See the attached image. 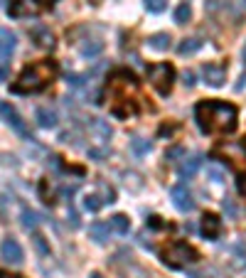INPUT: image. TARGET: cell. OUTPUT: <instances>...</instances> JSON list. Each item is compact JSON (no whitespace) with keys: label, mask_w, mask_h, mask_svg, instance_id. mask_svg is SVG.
<instances>
[{"label":"cell","mask_w":246,"mask_h":278,"mask_svg":"<svg viewBox=\"0 0 246 278\" xmlns=\"http://www.w3.org/2000/svg\"><path fill=\"white\" fill-rule=\"evenodd\" d=\"M197 116V125L202 133H232L236 128V106L227 104V101H202L194 109Z\"/></svg>","instance_id":"6da1fadb"},{"label":"cell","mask_w":246,"mask_h":278,"mask_svg":"<svg viewBox=\"0 0 246 278\" xmlns=\"http://www.w3.org/2000/svg\"><path fill=\"white\" fill-rule=\"evenodd\" d=\"M57 77V62L52 59H40V62H32L25 69L20 71L17 82L10 86V91L15 94H37L42 89H47L50 84L55 82Z\"/></svg>","instance_id":"7a4b0ae2"},{"label":"cell","mask_w":246,"mask_h":278,"mask_svg":"<svg viewBox=\"0 0 246 278\" xmlns=\"http://www.w3.org/2000/svg\"><path fill=\"white\" fill-rule=\"evenodd\" d=\"M197 259H200L197 251L192 249L187 241H173L163 251V261L167 266H173V268H182V266H187V264H194Z\"/></svg>","instance_id":"3957f363"},{"label":"cell","mask_w":246,"mask_h":278,"mask_svg":"<svg viewBox=\"0 0 246 278\" xmlns=\"http://www.w3.org/2000/svg\"><path fill=\"white\" fill-rule=\"evenodd\" d=\"M111 266L116 268V273H118L121 278H151V273H148L140 264H136V261L131 259L128 251L113 254V256H111Z\"/></svg>","instance_id":"277c9868"},{"label":"cell","mask_w":246,"mask_h":278,"mask_svg":"<svg viewBox=\"0 0 246 278\" xmlns=\"http://www.w3.org/2000/svg\"><path fill=\"white\" fill-rule=\"evenodd\" d=\"M148 82L155 91L160 94H170L173 89V82H175V69L167 64V62H160V64H153L148 67Z\"/></svg>","instance_id":"5b68a950"},{"label":"cell","mask_w":246,"mask_h":278,"mask_svg":"<svg viewBox=\"0 0 246 278\" xmlns=\"http://www.w3.org/2000/svg\"><path fill=\"white\" fill-rule=\"evenodd\" d=\"M0 116L5 118V123L13 128L15 133H20L22 138H28V140H32V133H30V128L25 125V121H22V116L15 111V106H10L8 101H0Z\"/></svg>","instance_id":"8992f818"},{"label":"cell","mask_w":246,"mask_h":278,"mask_svg":"<svg viewBox=\"0 0 246 278\" xmlns=\"http://www.w3.org/2000/svg\"><path fill=\"white\" fill-rule=\"evenodd\" d=\"M47 8L44 0H13L8 13L10 17H30V15H40Z\"/></svg>","instance_id":"52a82bcc"},{"label":"cell","mask_w":246,"mask_h":278,"mask_svg":"<svg viewBox=\"0 0 246 278\" xmlns=\"http://www.w3.org/2000/svg\"><path fill=\"white\" fill-rule=\"evenodd\" d=\"M0 256H3V261H8V264H13V266H20L22 259H25L22 246H20L17 239H13V237L3 239V244H0Z\"/></svg>","instance_id":"ba28073f"},{"label":"cell","mask_w":246,"mask_h":278,"mask_svg":"<svg viewBox=\"0 0 246 278\" xmlns=\"http://www.w3.org/2000/svg\"><path fill=\"white\" fill-rule=\"evenodd\" d=\"M202 77H205V82L209 84V86L219 89L222 84L227 82V67L219 64V62H207L205 67H202Z\"/></svg>","instance_id":"9c48e42d"},{"label":"cell","mask_w":246,"mask_h":278,"mask_svg":"<svg viewBox=\"0 0 246 278\" xmlns=\"http://www.w3.org/2000/svg\"><path fill=\"white\" fill-rule=\"evenodd\" d=\"M173 205L180 209V212H192L194 209V199H192V195L187 192V187L185 185H178V187H173Z\"/></svg>","instance_id":"30bf717a"},{"label":"cell","mask_w":246,"mask_h":278,"mask_svg":"<svg viewBox=\"0 0 246 278\" xmlns=\"http://www.w3.org/2000/svg\"><path fill=\"white\" fill-rule=\"evenodd\" d=\"M219 153H224L232 163H236V165H244L246 163V143H224V145L219 148Z\"/></svg>","instance_id":"8fae6325"},{"label":"cell","mask_w":246,"mask_h":278,"mask_svg":"<svg viewBox=\"0 0 246 278\" xmlns=\"http://www.w3.org/2000/svg\"><path fill=\"white\" fill-rule=\"evenodd\" d=\"M15 44H17L15 32H10L8 28H0V59H8V57L13 55Z\"/></svg>","instance_id":"7c38bea8"},{"label":"cell","mask_w":246,"mask_h":278,"mask_svg":"<svg viewBox=\"0 0 246 278\" xmlns=\"http://www.w3.org/2000/svg\"><path fill=\"white\" fill-rule=\"evenodd\" d=\"M32 42H35L37 47H42V49H52V47H55V35L50 32V28L40 25V28L32 30Z\"/></svg>","instance_id":"4fadbf2b"},{"label":"cell","mask_w":246,"mask_h":278,"mask_svg":"<svg viewBox=\"0 0 246 278\" xmlns=\"http://www.w3.org/2000/svg\"><path fill=\"white\" fill-rule=\"evenodd\" d=\"M202 234L207 239H217L222 234V219L217 214H205L202 217Z\"/></svg>","instance_id":"5bb4252c"},{"label":"cell","mask_w":246,"mask_h":278,"mask_svg":"<svg viewBox=\"0 0 246 278\" xmlns=\"http://www.w3.org/2000/svg\"><path fill=\"white\" fill-rule=\"evenodd\" d=\"M202 160H205L202 155H192L190 160H185V163L180 165V178H182V180H190V178H194V175H197V170L202 167Z\"/></svg>","instance_id":"9a60e30c"},{"label":"cell","mask_w":246,"mask_h":278,"mask_svg":"<svg viewBox=\"0 0 246 278\" xmlns=\"http://www.w3.org/2000/svg\"><path fill=\"white\" fill-rule=\"evenodd\" d=\"M35 121L40 128H55L57 125V113L50 109V106H40L37 111H35Z\"/></svg>","instance_id":"2e32d148"},{"label":"cell","mask_w":246,"mask_h":278,"mask_svg":"<svg viewBox=\"0 0 246 278\" xmlns=\"http://www.w3.org/2000/svg\"><path fill=\"white\" fill-rule=\"evenodd\" d=\"M89 237L94 239L96 244H106L111 237V226L104 222H94L91 226H89Z\"/></svg>","instance_id":"e0dca14e"},{"label":"cell","mask_w":246,"mask_h":278,"mask_svg":"<svg viewBox=\"0 0 246 278\" xmlns=\"http://www.w3.org/2000/svg\"><path fill=\"white\" fill-rule=\"evenodd\" d=\"M170 42L173 40H170L167 32H155L151 40H148V44H151L155 52H167V49H170Z\"/></svg>","instance_id":"ac0fdd59"},{"label":"cell","mask_w":246,"mask_h":278,"mask_svg":"<svg viewBox=\"0 0 246 278\" xmlns=\"http://www.w3.org/2000/svg\"><path fill=\"white\" fill-rule=\"evenodd\" d=\"M96 197L101 199V205H113L116 202V192H113V187L106 185V182H99L96 185Z\"/></svg>","instance_id":"d6986e66"},{"label":"cell","mask_w":246,"mask_h":278,"mask_svg":"<svg viewBox=\"0 0 246 278\" xmlns=\"http://www.w3.org/2000/svg\"><path fill=\"white\" fill-rule=\"evenodd\" d=\"M202 47V42L197 40V37H185V40L178 44V55L180 57H187V55H194L197 49Z\"/></svg>","instance_id":"ffe728a7"},{"label":"cell","mask_w":246,"mask_h":278,"mask_svg":"<svg viewBox=\"0 0 246 278\" xmlns=\"http://www.w3.org/2000/svg\"><path fill=\"white\" fill-rule=\"evenodd\" d=\"M101 52H104V42L101 40H89L86 44H82V57H86V59H94Z\"/></svg>","instance_id":"44dd1931"},{"label":"cell","mask_w":246,"mask_h":278,"mask_svg":"<svg viewBox=\"0 0 246 278\" xmlns=\"http://www.w3.org/2000/svg\"><path fill=\"white\" fill-rule=\"evenodd\" d=\"M109 226L113 232H118V234H128V229H131V222H128V217L126 214H113L109 219Z\"/></svg>","instance_id":"7402d4cb"},{"label":"cell","mask_w":246,"mask_h":278,"mask_svg":"<svg viewBox=\"0 0 246 278\" xmlns=\"http://www.w3.org/2000/svg\"><path fill=\"white\" fill-rule=\"evenodd\" d=\"M89 121H91V128L99 133L101 140H109L111 136H113V131H111V125L106 123V121H101V118H89Z\"/></svg>","instance_id":"603a6c76"},{"label":"cell","mask_w":246,"mask_h":278,"mask_svg":"<svg viewBox=\"0 0 246 278\" xmlns=\"http://www.w3.org/2000/svg\"><path fill=\"white\" fill-rule=\"evenodd\" d=\"M190 17H192V8L187 3H180L178 10H175V22H178V25H187Z\"/></svg>","instance_id":"cb8c5ba5"},{"label":"cell","mask_w":246,"mask_h":278,"mask_svg":"<svg viewBox=\"0 0 246 278\" xmlns=\"http://www.w3.org/2000/svg\"><path fill=\"white\" fill-rule=\"evenodd\" d=\"M222 209H224V214H227L229 219H239V214H241L239 205L234 202L232 197H224V202H222Z\"/></svg>","instance_id":"d4e9b609"},{"label":"cell","mask_w":246,"mask_h":278,"mask_svg":"<svg viewBox=\"0 0 246 278\" xmlns=\"http://www.w3.org/2000/svg\"><path fill=\"white\" fill-rule=\"evenodd\" d=\"M131 148H133V153L136 155H145V153H151V148H153V143L151 140H145V138H133L131 140Z\"/></svg>","instance_id":"484cf974"},{"label":"cell","mask_w":246,"mask_h":278,"mask_svg":"<svg viewBox=\"0 0 246 278\" xmlns=\"http://www.w3.org/2000/svg\"><path fill=\"white\" fill-rule=\"evenodd\" d=\"M123 182H126V187L133 190V192H138V190L143 187V180H140L138 172H123Z\"/></svg>","instance_id":"4316f807"},{"label":"cell","mask_w":246,"mask_h":278,"mask_svg":"<svg viewBox=\"0 0 246 278\" xmlns=\"http://www.w3.org/2000/svg\"><path fill=\"white\" fill-rule=\"evenodd\" d=\"M32 244H35V249H37V254H40V256H50V244L44 241V237H42V234H37V232H35V234H32Z\"/></svg>","instance_id":"83f0119b"},{"label":"cell","mask_w":246,"mask_h":278,"mask_svg":"<svg viewBox=\"0 0 246 278\" xmlns=\"http://www.w3.org/2000/svg\"><path fill=\"white\" fill-rule=\"evenodd\" d=\"M37 222H40L37 212H32V209H22V226H25V229H35Z\"/></svg>","instance_id":"f1b7e54d"},{"label":"cell","mask_w":246,"mask_h":278,"mask_svg":"<svg viewBox=\"0 0 246 278\" xmlns=\"http://www.w3.org/2000/svg\"><path fill=\"white\" fill-rule=\"evenodd\" d=\"M101 207H104V205H101V199L96 197V192L84 197V209H89V212H99Z\"/></svg>","instance_id":"f546056e"},{"label":"cell","mask_w":246,"mask_h":278,"mask_svg":"<svg viewBox=\"0 0 246 278\" xmlns=\"http://www.w3.org/2000/svg\"><path fill=\"white\" fill-rule=\"evenodd\" d=\"M185 145H173V148H167V153H165V160H180V158H185Z\"/></svg>","instance_id":"4dcf8cb0"},{"label":"cell","mask_w":246,"mask_h":278,"mask_svg":"<svg viewBox=\"0 0 246 278\" xmlns=\"http://www.w3.org/2000/svg\"><path fill=\"white\" fill-rule=\"evenodd\" d=\"M143 3H145L148 13H163L167 8V0H143Z\"/></svg>","instance_id":"1f68e13d"},{"label":"cell","mask_w":246,"mask_h":278,"mask_svg":"<svg viewBox=\"0 0 246 278\" xmlns=\"http://www.w3.org/2000/svg\"><path fill=\"white\" fill-rule=\"evenodd\" d=\"M207 178H209L212 182H222L224 180V170L217 167V165H207Z\"/></svg>","instance_id":"d6a6232c"},{"label":"cell","mask_w":246,"mask_h":278,"mask_svg":"<svg viewBox=\"0 0 246 278\" xmlns=\"http://www.w3.org/2000/svg\"><path fill=\"white\" fill-rule=\"evenodd\" d=\"M67 217H69V224L77 229V226H79V214L74 212V207H71V205H69V209H67Z\"/></svg>","instance_id":"836d02e7"},{"label":"cell","mask_w":246,"mask_h":278,"mask_svg":"<svg viewBox=\"0 0 246 278\" xmlns=\"http://www.w3.org/2000/svg\"><path fill=\"white\" fill-rule=\"evenodd\" d=\"M84 79H86V77H82V74H67V82L71 84V86H82Z\"/></svg>","instance_id":"e575fe53"},{"label":"cell","mask_w":246,"mask_h":278,"mask_svg":"<svg viewBox=\"0 0 246 278\" xmlns=\"http://www.w3.org/2000/svg\"><path fill=\"white\" fill-rule=\"evenodd\" d=\"M182 79H185V86H187V89H192V86L197 84V82H194V71H190V69L182 74Z\"/></svg>","instance_id":"d590c367"},{"label":"cell","mask_w":246,"mask_h":278,"mask_svg":"<svg viewBox=\"0 0 246 278\" xmlns=\"http://www.w3.org/2000/svg\"><path fill=\"white\" fill-rule=\"evenodd\" d=\"M104 150H96V148H89V158H94L96 163H101V160H104Z\"/></svg>","instance_id":"8d00e7d4"},{"label":"cell","mask_w":246,"mask_h":278,"mask_svg":"<svg viewBox=\"0 0 246 278\" xmlns=\"http://www.w3.org/2000/svg\"><path fill=\"white\" fill-rule=\"evenodd\" d=\"M8 62H0V82H8Z\"/></svg>","instance_id":"74e56055"},{"label":"cell","mask_w":246,"mask_h":278,"mask_svg":"<svg viewBox=\"0 0 246 278\" xmlns=\"http://www.w3.org/2000/svg\"><path fill=\"white\" fill-rule=\"evenodd\" d=\"M236 187H239V192L246 197V175H241V178L236 180Z\"/></svg>","instance_id":"f35d334b"},{"label":"cell","mask_w":246,"mask_h":278,"mask_svg":"<svg viewBox=\"0 0 246 278\" xmlns=\"http://www.w3.org/2000/svg\"><path fill=\"white\" fill-rule=\"evenodd\" d=\"M244 86H246V74L239 79V84H236V91H244Z\"/></svg>","instance_id":"ab89813d"},{"label":"cell","mask_w":246,"mask_h":278,"mask_svg":"<svg viewBox=\"0 0 246 278\" xmlns=\"http://www.w3.org/2000/svg\"><path fill=\"white\" fill-rule=\"evenodd\" d=\"M0 278H22V276H13V273H8V271H0Z\"/></svg>","instance_id":"60d3db41"},{"label":"cell","mask_w":246,"mask_h":278,"mask_svg":"<svg viewBox=\"0 0 246 278\" xmlns=\"http://www.w3.org/2000/svg\"><path fill=\"white\" fill-rule=\"evenodd\" d=\"M89 278H101V273H91V276H89Z\"/></svg>","instance_id":"b9f144b4"},{"label":"cell","mask_w":246,"mask_h":278,"mask_svg":"<svg viewBox=\"0 0 246 278\" xmlns=\"http://www.w3.org/2000/svg\"><path fill=\"white\" fill-rule=\"evenodd\" d=\"M241 57H244V64H246V47H244V52H241Z\"/></svg>","instance_id":"7bdbcfd3"}]
</instances>
